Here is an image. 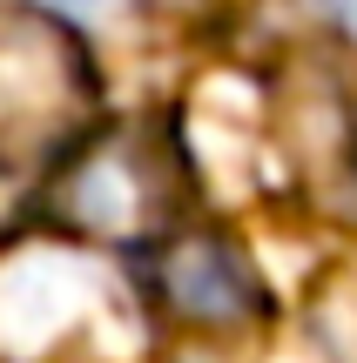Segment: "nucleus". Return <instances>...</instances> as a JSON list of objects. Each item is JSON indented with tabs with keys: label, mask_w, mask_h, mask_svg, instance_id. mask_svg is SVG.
I'll use <instances>...</instances> for the list:
<instances>
[{
	"label": "nucleus",
	"mask_w": 357,
	"mask_h": 363,
	"mask_svg": "<svg viewBox=\"0 0 357 363\" xmlns=\"http://www.w3.org/2000/svg\"><path fill=\"white\" fill-rule=\"evenodd\" d=\"M61 208L75 229L88 235H115V242H135L148 235L162 216H169V169L148 142L135 135H115L101 142L61 189Z\"/></svg>",
	"instance_id": "nucleus-1"
},
{
	"label": "nucleus",
	"mask_w": 357,
	"mask_h": 363,
	"mask_svg": "<svg viewBox=\"0 0 357 363\" xmlns=\"http://www.w3.org/2000/svg\"><path fill=\"white\" fill-rule=\"evenodd\" d=\"M155 289H162V303H169V316H182V323H196V330H236L243 316L263 310V289H256L250 262L229 242H216V235H182V242L162 256Z\"/></svg>",
	"instance_id": "nucleus-2"
}]
</instances>
